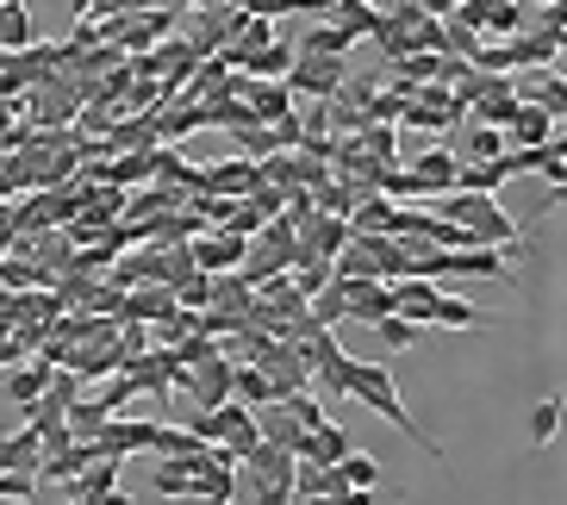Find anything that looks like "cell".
Instances as JSON below:
<instances>
[{"label":"cell","instance_id":"cell-1","mask_svg":"<svg viewBox=\"0 0 567 505\" xmlns=\"http://www.w3.org/2000/svg\"><path fill=\"white\" fill-rule=\"evenodd\" d=\"M350 400H355V405H368V412H374V419L400 424V431H405V437L417 443V450H424V455H436V462H443V443H436L431 431H424V424L412 419V405L400 400V381H393V374H386V362H355Z\"/></svg>","mask_w":567,"mask_h":505},{"label":"cell","instance_id":"cell-2","mask_svg":"<svg viewBox=\"0 0 567 505\" xmlns=\"http://www.w3.org/2000/svg\"><path fill=\"white\" fill-rule=\"evenodd\" d=\"M431 213H443L450 225H462L481 250H505V256H524V231L512 225V213H505L499 200H486V194H443V200L431 206Z\"/></svg>","mask_w":567,"mask_h":505},{"label":"cell","instance_id":"cell-3","mask_svg":"<svg viewBox=\"0 0 567 505\" xmlns=\"http://www.w3.org/2000/svg\"><path fill=\"white\" fill-rule=\"evenodd\" d=\"M244 481H250L256 505H293V455L275 450V443H256L244 455Z\"/></svg>","mask_w":567,"mask_h":505},{"label":"cell","instance_id":"cell-4","mask_svg":"<svg viewBox=\"0 0 567 505\" xmlns=\"http://www.w3.org/2000/svg\"><path fill=\"white\" fill-rule=\"evenodd\" d=\"M462 106H455V94H450V87H417V94H412V101H405V113H400V125H412V132H424V137H431V144H443V137H450L455 132V125H462Z\"/></svg>","mask_w":567,"mask_h":505},{"label":"cell","instance_id":"cell-5","mask_svg":"<svg viewBox=\"0 0 567 505\" xmlns=\"http://www.w3.org/2000/svg\"><path fill=\"white\" fill-rule=\"evenodd\" d=\"M450 19L467 25V32H481V38H517L530 25V7H524V0H467Z\"/></svg>","mask_w":567,"mask_h":505},{"label":"cell","instance_id":"cell-6","mask_svg":"<svg viewBox=\"0 0 567 505\" xmlns=\"http://www.w3.org/2000/svg\"><path fill=\"white\" fill-rule=\"evenodd\" d=\"M250 369L268 374V388H275V400H293V393H312V369H306V355L287 343V337H268V350L256 355Z\"/></svg>","mask_w":567,"mask_h":505},{"label":"cell","instance_id":"cell-7","mask_svg":"<svg viewBox=\"0 0 567 505\" xmlns=\"http://www.w3.org/2000/svg\"><path fill=\"white\" fill-rule=\"evenodd\" d=\"M350 82V56H293V69H287V94L293 101H331L337 87Z\"/></svg>","mask_w":567,"mask_h":505},{"label":"cell","instance_id":"cell-8","mask_svg":"<svg viewBox=\"0 0 567 505\" xmlns=\"http://www.w3.org/2000/svg\"><path fill=\"white\" fill-rule=\"evenodd\" d=\"M436 281H512V256H505V250H481V244H467V250H443Z\"/></svg>","mask_w":567,"mask_h":505},{"label":"cell","instance_id":"cell-9","mask_svg":"<svg viewBox=\"0 0 567 505\" xmlns=\"http://www.w3.org/2000/svg\"><path fill=\"white\" fill-rule=\"evenodd\" d=\"M175 393H187V405H200V412L231 405V362L213 355V362H200V369H182L175 374Z\"/></svg>","mask_w":567,"mask_h":505},{"label":"cell","instance_id":"cell-10","mask_svg":"<svg viewBox=\"0 0 567 505\" xmlns=\"http://www.w3.org/2000/svg\"><path fill=\"white\" fill-rule=\"evenodd\" d=\"M400 168H412L417 187H424V200H443V194H455V175H462V156H455V144H431V151L405 156Z\"/></svg>","mask_w":567,"mask_h":505},{"label":"cell","instance_id":"cell-11","mask_svg":"<svg viewBox=\"0 0 567 505\" xmlns=\"http://www.w3.org/2000/svg\"><path fill=\"white\" fill-rule=\"evenodd\" d=\"M256 187H262V168L250 156H225V163L200 168V194H213V200H250Z\"/></svg>","mask_w":567,"mask_h":505},{"label":"cell","instance_id":"cell-12","mask_svg":"<svg viewBox=\"0 0 567 505\" xmlns=\"http://www.w3.org/2000/svg\"><path fill=\"white\" fill-rule=\"evenodd\" d=\"M75 400H82V381H75L69 369H56V374H51V388H44L32 405H25V424H32V431H51V424L69 419V405H75Z\"/></svg>","mask_w":567,"mask_h":505},{"label":"cell","instance_id":"cell-13","mask_svg":"<svg viewBox=\"0 0 567 505\" xmlns=\"http://www.w3.org/2000/svg\"><path fill=\"white\" fill-rule=\"evenodd\" d=\"M137 450H156L151 419H113L101 437H94V455H106V462H125V455H137Z\"/></svg>","mask_w":567,"mask_h":505},{"label":"cell","instance_id":"cell-14","mask_svg":"<svg viewBox=\"0 0 567 505\" xmlns=\"http://www.w3.org/2000/svg\"><path fill=\"white\" fill-rule=\"evenodd\" d=\"M350 450H355L350 431H343L337 419H324V424H312V431H306V437L293 443V462H318V468H337V462H343Z\"/></svg>","mask_w":567,"mask_h":505},{"label":"cell","instance_id":"cell-15","mask_svg":"<svg viewBox=\"0 0 567 505\" xmlns=\"http://www.w3.org/2000/svg\"><path fill=\"white\" fill-rule=\"evenodd\" d=\"M293 237H300V256H318V262H337V256H343V244H350V219L312 213V219H306Z\"/></svg>","mask_w":567,"mask_h":505},{"label":"cell","instance_id":"cell-16","mask_svg":"<svg viewBox=\"0 0 567 505\" xmlns=\"http://www.w3.org/2000/svg\"><path fill=\"white\" fill-rule=\"evenodd\" d=\"M237 256H244V244H237V237H225L218 225L187 244V262H194L200 275H231V269H237Z\"/></svg>","mask_w":567,"mask_h":505},{"label":"cell","instance_id":"cell-17","mask_svg":"<svg viewBox=\"0 0 567 505\" xmlns=\"http://www.w3.org/2000/svg\"><path fill=\"white\" fill-rule=\"evenodd\" d=\"M555 144V118L543 106H524L517 101L512 125H505V151H549Z\"/></svg>","mask_w":567,"mask_h":505},{"label":"cell","instance_id":"cell-18","mask_svg":"<svg viewBox=\"0 0 567 505\" xmlns=\"http://www.w3.org/2000/svg\"><path fill=\"white\" fill-rule=\"evenodd\" d=\"M343 293H350V319L368 331L393 312V281H343Z\"/></svg>","mask_w":567,"mask_h":505},{"label":"cell","instance_id":"cell-19","mask_svg":"<svg viewBox=\"0 0 567 505\" xmlns=\"http://www.w3.org/2000/svg\"><path fill=\"white\" fill-rule=\"evenodd\" d=\"M118 468H125V462H106V455H94V462H87V468L63 487V499H94V505H101L106 493L118 487Z\"/></svg>","mask_w":567,"mask_h":505},{"label":"cell","instance_id":"cell-20","mask_svg":"<svg viewBox=\"0 0 567 505\" xmlns=\"http://www.w3.org/2000/svg\"><path fill=\"white\" fill-rule=\"evenodd\" d=\"M355 51V38L343 32V25H331V19H318V25H306V38L293 44V56H350Z\"/></svg>","mask_w":567,"mask_h":505},{"label":"cell","instance_id":"cell-21","mask_svg":"<svg viewBox=\"0 0 567 505\" xmlns=\"http://www.w3.org/2000/svg\"><path fill=\"white\" fill-rule=\"evenodd\" d=\"M250 300H256V287H244L237 281V269L231 275H213V300H206V312H225V319H250Z\"/></svg>","mask_w":567,"mask_h":505},{"label":"cell","instance_id":"cell-22","mask_svg":"<svg viewBox=\"0 0 567 505\" xmlns=\"http://www.w3.org/2000/svg\"><path fill=\"white\" fill-rule=\"evenodd\" d=\"M256 113V125H281V118H293V94H287V82H256L250 87V101H244Z\"/></svg>","mask_w":567,"mask_h":505},{"label":"cell","instance_id":"cell-23","mask_svg":"<svg viewBox=\"0 0 567 505\" xmlns=\"http://www.w3.org/2000/svg\"><path fill=\"white\" fill-rule=\"evenodd\" d=\"M19 51H32V7L7 0L0 7V56H19Z\"/></svg>","mask_w":567,"mask_h":505},{"label":"cell","instance_id":"cell-24","mask_svg":"<svg viewBox=\"0 0 567 505\" xmlns=\"http://www.w3.org/2000/svg\"><path fill=\"white\" fill-rule=\"evenodd\" d=\"M512 182V168L499 163H462V175H455V194H486V200H499V187Z\"/></svg>","mask_w":567,"mask_h":505},{"label":"cell","instance_id":"cell-25","mask_svg":"<svg viewBox=\"0 0 567 505\" xmlns=\"http://www.w3.org/2000/svg\"><path fill=\"white\" fill-rule=\"evenodd\" d=\"M474 324H481V306L467 300V293H436L431 331H474Z\"/></svg>","mask_w":567,"mask_h":505},{"label":"cell","instance_id":"cell-26","mask_svg":"<svg viewBox=\"0 0 567 505\" xmlns=\"http://www.w3.org/2000/svg\"><path fill=\"white\" fill-rule=\"evenodd\" d=\"M306 319H312L318 331H337V324H350V293H343V281H331L324 293H312V300H306Z\"/></svg>","mask_w":567,"mask_h":505},{"label":"cell","instance_id":"cell-27","mask_svg":"<svg viewBox=\"0 0 567 505\" xmlns=\"http://www.w3.org/2000/svg\"><path fill=\"white\" fill-rule=\"evenodd\" d=\"M324 19H331V25H343V32L362 44V38H374V25H381V7H374V0H337Z\"/></svg>","mask_w":567,"mask_h":505},{"label":"cell","instance_id":"cell-28","mask_svg":"<svg viewBox=\"0 0 567 505\" xmlns=\"http://www.w3.org/2000/svg\"><path fill=\"white\" fill-rule=\"evenodd\" d=\"M51 374H56L51 362H25V369H13V374H7V400H13L19 412H25V405H32L38 393L51 388Z\"/></svg>","mask_w":567,"mask_h":505},{"label":"cell","instance_id":"cell-29","mask_svg":"<svg viewBox=\"0 0 567 505\" xmlns=\"http://www.w3.org/2000/svg\"><path fill=\"white\" fill-rule=\"evenodd\" d=\"M231 400L256 412V405L275 400V388H268V374H262V369H250V362H231Z\"/></svg>","mask_w":567,"mask_h":505},{"label":"cell","instance_id":"cell-30","mask_svg":"<svg viewBox=\"0 0 567 505\" xmlns=\"http://www.w3.org/2000/svg\"><path fill=\"white\" fill-rule=\"evenodd\" d=\"M287 69H293V44H287V38H275L262 56H250V63H244V75H250V82H287Z\"/></svg>","mask_w":567,"mask_h":505},{"label":"cell","instance_id":"cell-31","mask_svg":"<svg viewBox=\"0 0 567 505\" xmlns=\"http://www.w3.org/2000/svg\"><path fill=\"white\" fill-rule=\"evenodd\" d=\"M355 144H362V151L374 156L381 168H400L405 163V156H400V132H393V125H362V132H355Z\"/></svg>","mask_w":567,"mask_h":505},{"label":"cell","instance_id":"cell-32","mask_svg":"<svg viewBox=\"0 0 567 505\" xmlns=\"http://www.w3.org/2000/svg\"><path fill=\"white\" fill-rule=\"evenodd\" d=\"M462 163H499L505 156V132H493V125H467V137H462Z\"/></svg>","mask_w":567,"mask_h":505},{"label":"cell","instance_id":"cell-33","mask_svg":"<svg viewBox=\"0 0 567 505\" xmlns=\"http://www.w3.org/2000/svg\"><path fill=\"white\" fill-rule=\"evenodd\" d=\"M151 487L163 493V499H182V493L194 499V468H187V462H168V455H163V462L151 468Z\"/></svg>","mask_w":567,"mask_h":505},{"label":"cell","instance_id":"cell-34","mask_svg":"<svg viewBox=\"0 0 567 505\" xmlns=\"http://www.w3.org/2000/svg\"><path fill=\"white\" fill-rule=\"evenodd\" d=\"M561 412H567V400H561V393H549V400H536V412H530V443H536V450L561 437Z\"/></svg>","mask_w":567,"mask_h":505},{"label":"cell","instance_id":"cell-35","mask_svg":"<svg viewBox=\"0 0 567 505\" xmlns=\"http://www.w3.org/2000/svg\"><path fill=\"white\" fill-rule=\"evenodd\" d=\"M337 474H343V487H362V493L381 487V462H374L368 450H350L343 462H337Z\"/></svg>","mask_w":567,"mask_h":505},{"label":"cell","instance_id":"cell-36","mask_svg":"<svg viewBox=\"0 0 567 505\" xmlns=\"http://www.w3.org/2000/svg\"><path fill=\"white\" fill-rule=\"evenodd\" d=\"M287 281L300 287L306 300H312V293H324V287L337 281L331 275V262H318V256H293V269H287Z\"/></svg>","mask_w":567,"mask_h":505},{"label":"cell","instance_id":"cell-37","mask_svg":"<svg viewBox=\"0 0 567 505\" xmlns=\"http://www.w3.org/2000/svg\"><path fill=\"white\" fill-rule=\"evenodd\" d=\"M194 499H206V505H231V499H237V474H225V468L194 474Z\"/></svg>","mask_w":567,"mask_h":505},{"label":"cell","instance_id":"cell-38","mask_svg":"<svg viewBox=\"0 0 567 505\" xmlns=\"http://www.w3.org/2000/svg\"><path fill=\"white\" fill-rule=\"evenodd\" d=\"M318 381H324V388H331V393H343V400H350V381H355V355H350V350H337L331 362H318Z\"/></svg>","mask_w":567,"mask_h":505},{"label":"cell","instance_id":"cell-39","mask_svg":"<svg viewBox=\"0 0 567 505\" xmlns=\"http://www.w3.org/2000/svg\"><path fill=\"white\" fill-rule=\"evenodd\" d=\"M374 337H381L386 350H412V343H417V337H424V331H417L412 319H400V312H386V319L374 324Z\"/></svg>","mask_w":567,"mask_h":505},{"label":"cell","instance_id":"cell-40","mask_svg":"<svg viewBox=\"0 0 567 505\" xmlns=\"http://www.w3.org/2000/svg\"><path fill=\"white\" fill-rule=\"evenodd\" d=\"M0 287H7V293H32L38 269L25 262V256H0Z\"/></svg>","mask_w":567,"mask_h":505},{"label":"cell","instance_id":"cell-41","mask_svg":"<svg viewBox=\"0 0 567 505\" xmlns=\"http://www.w3.org/2000/svg\"><path fill=\"white\" fill-rule=\"evenodd\" d=\"M287 412H293V424H300V431H312V424H324L331 419V412H324V405L312 400V393H293V400H281Z\"/></svg>","mask_w":567,"mask_h":505},{"label":"cell","instance_id":"cell-42","mask_svg":"<svg viewBox=\"0 0 567 505\" xmlns=\"http://www.w3.org/2000/svg\"><path fill=\"white\" fill-rule=\"evenodd\" d=\"M561 25H567V0H549V7H536V13H530V32H561Z\"/></svg>","mask_w":567,"mask_h":505},{"label":"cell","instance_id":"cell-43","mask_svg":"<svg viewBox=\"0 0 567 505\" xmlns=\"http://www.w3.org/2000/svg\"><path fill=\"white\" fill-rule=\"evenodd\" d=\"M13 331H19V293L0 287V337H13Z\"/></svg>","mask_w":567,"mask_h":505},{"label":"cell","instance_id":"cell-44","mask_svg":"<svg viewBox=\"0 0 567 505\" xmlns=\"http://www.w3.org/2000/svg\"><path fill=\"white\" fill-rule=\"evenodd\" d=\"M337 505H381L374 493H362V487H350V493H337Z\"/></svg>","mask_w":567,"mask_h":505},{"label":"cell","instance_id":"cell-45","mask_svg":"<svg viewBox=\"0 0 567 505\" xmlns=\"http://www.w3.org/2000/svg\"><path fill=\"white\" fill-rule=\"evenodd\" d=\"M187 13H200V7H231V0H182Z\"/></svg>","mask_w":567,"mask_h":505},{"label":"cell","instance_id":"cell-46","mask_svg":"<svg viewBox=\"0 0 567 505\" xmlns=\"http://www.w3.org/2000/svg\"><path fill=\"white\" fill-rule=\"evenodd\" d=\"M101 505H132V493H118V487H113V493H106Z\"/></svg>","mask_w":567,"mask_h":505},{"label":"cell","instance_id":"cell-47","mask_svg":"<svg viewBox=\"0 0 567 505\" xmlns=\"http://www.w3.org/2000/svg\"><path fill=\"white\" fill-rule=\"evenodd\" d=\"M69 7H75V19H87V13H94V0H69Z\"/></svg>","mask_w":567,"mask_h":505},{"label":"cell","instance_id":"cell-48","mask_svg":"<svg viewBox=\"0 0 567 505\" xmlns=\"http://www.w3.org/2000/svg\"><path fill=\"white\" fill-rule=\"evenodd\" d=\"M555 200H561V206H567V175H561V187H555Z\"/></svg>","mask_w":567,"mask_h":505},{"label":"cell","instance_id":"cell-49","mask_svg":"<svg viewBox=\"0 0 567 505\" xmlns=\"http://www.w3.org/2000/svg\"><path fill=\"white\" fill-rule=\"evenodd\" d=\"M293 505H337V499H293Z\"/></svg>","mask_w":567,"mask_h":505},{"label":"cell","instance_id":"cell-50","mask_svg":"<svg viewBox=\"0 0 567 505\" xmlns=\"http://www.w3.org/2000/svg\"><path fill=\"white\" fill-rule=\"evenodd\" d=\"M555 44H561V51H567V25H561V32H555Z\"/></svg>","mask_w":567,"mask_h":505},{"label":"cell","instance_id":"cell-51","mask_svg":"<svg viewBox=\"0 0 567 505\" xmlns=\"http://www.w3.org/2000/svg\"><path fill=\"white\" fill-rule=\"evenodd\" d=\"M524 7H549V0H524Z\"/></svg>","mask_w":567,"mask_h":505},{"label":"cell","instance_id":"cell-52","mask_svg":"<svg viewBox=\"0 0 567 505\" xmlns=\"http://www.w3.org/2000/svg\"><path fill=\"white\" fill-rule=\"evenodd\" d=\"M69 505H94V499H69Z\"/></svg>","mask_w":567,"mask_h":505},{"label":"cell","instance_id":"cell-53","mask_svg":"<svg viewBox=\"0 0 567 505\" xmlns=\"http://www.w3.org/2000/svg\"><path fill=\"white\" fill-rule=\"evenodd\" d=\"M0 7H7V0H0Z\"/></svg>","mask_w":567,"mask_h":505}]
</instances>
